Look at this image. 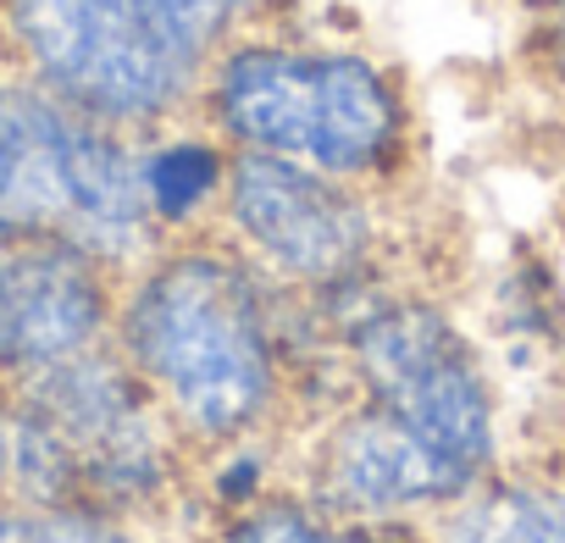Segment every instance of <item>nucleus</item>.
Wrapping results in <instances>:
<instances>
[{"label": "nucleus", "mask_w": 565, "mask_h": 543, "mask_svg": "<svg viewBox=\"0 0 565 543\" xmlns=\"http://www.w3.org/2000/svg\"><path fill=\"white\" fill-rule=\"evenodd\" d=\"M134 372L200 438H233L271 405L277 355L255 272L227 249L161 255L128 300Z\"/></svg>", "instance_id": "nucleus-1"}, {"label": "nucleus", "mask_w": 565, "mask_h": 543, "mask_svg": "<svg viewBox=\"0 0 565 543\" xmlns=\"http://www.w3.org/2000/svg\"><path fill=\"white\" fill-rule=\"evenodd\" d=\"M0 227L78 244L100 266L150 255L161 233L134 139L29 73L0 78Z\"/></svg>", "instance_id": "nucleus-2"}, {"label": "nucleus", "mask_w": 565, "mask_h": 543, "mask_svg": "<svg viewBox=\"0 0 565 543\" xmlns=\"http://www.w3.org/2000/svg\"><path fill=\"white\" fill-rule=\"evenodd\" d=\"M18 499L122 515L167 482V438L150 383L111 355H73L23 377L7 433Z\"/></svg>", "instance_id": "nucleus-3"}, {"label": "nucleus", "mask_w": 565, "mask_h": 543, "mask_svg": "<svg viewBox=\"0 0 565 543\" xmlns=\"http://www.w3.org/2000/svg\"><path fill=\"white\" fill-rule=\"evenodd\" d=\"M18 67L67 106L145 134L194 100V78L161 51L139 0H0Z\"/></svg>", "instance_id": "nucleus-4"}, {"label": "nucleus", "mask_w": 565, "mask_h": 543, "mask_svg": "<svg viewBox=\"0 0 565 543\" xmlns=\"http://www.w3.org/2000/svg\"><path fill=\"white\" fill-rule=\"evenodd\" d=\"M355 366L366 405L477 488L493 460V394L449 317L422 300L377 306L355 328Z\"/></svg>", "instance_id": "nucleus-5"}, {"label": "nucleus", "mask_w": 565, "mask_h": 543, "mask_svg": "<svg viewBox=\"0 0 565 543\" xmlns=\"http://www.w3.org/2000/svg\"><path fill=\"white\" fill-rule=\"evenodd\" d=\"M222 211L249 255L300 284L350 278L372 249V211L361 183H344L295 156L233 150Z\"/></svg>", "instance_id": "nucleus-6"}, {"label": "nucleus", "mask_w": 565, "mask_h": 543, "mask_svg": "<svg viewBox=\"0 0 565 543\" xmlns=\"http://www.w3.org/2000/svg\"><path fill=\"white\" fill-rule=\"evenodd\" d=\"M106 328V266L62 238L0 249V372L34 377L95 350Z\"/></svg>", "instance_id": "nucleus-7"}, {"label": "nucleus", "mask_w": 565, "mask_h": 543, "mask_svg": "<svg viewBox=\"0 0 565 543\" xmlns=\"http://www.w3.org/2000/svg\"><path fill=\"white\" fill-rule=\"evenodd\" d=\"M405 139H411V111L399 78L366 51L322 45V106L306 161L344 183H377L399 167Z\"/></svg>", "instance_id": "nucleus-8"}, {"label": "nucleus", "mask_w": 565, "mask_h": 543, "mask_svg": "<svg viewBox=\"0 0 565 543\" xmlns=\"http://www.w3.org/2000/svg\"><path fill=\"white\" fill-rule=\"evenodd\" d=\"M233 145L222 134H167L139 150V178L156 227H189L227 194Z\"/></svg>", "instance_id": "nucleus-9"}, {"label": "nucleus", "mask_w": 565, "mask_h": 543, "mask_svg": "<svg viewBox=\"0 0 565 543\" xmlns=\"http://www.w3.org/2000/svg\"><path fill=\"white\" fill-rule=\"evenodd\" d=\"M449 543H565V493L537 482H499L455 515Z\"/></svg>", "instance_id": "nucleus-10"}, {"label": "nucleus", "mask_w": 565, "mask_h": 543, "mask_svg": "<svg viewBox=\"0 0 565 543\" xmlns=\"http://www.w3.org/2000/svg\"><path fill=\"white\" fill-rule=\"evenodd\" d=\"M139 12L161 40V51L200 84L205 62L249 29L255 0H139Z\"/></svg>", "instance_id": "nucleus-11"}, {"label": "nucleus", "mask_w": 565, "mask_h": 543, "mask_svg": "<svg viewBox=\"0 0 565 543\" xmlns=\"http://www.w3.org/2000/svg\"><path fill=\"white\" fill-rule=\"evenodd\" d=\"M0 543H134L117 515L78 510V504H0Z\"/></svg>", "instance_id": "nucleus-12"}, {"label": "nucleus", "mask_w": 565, "mask_h": 543, "mask_svg": "<svg viewBox=\"0 0 565 543\" xmlns=\"http://www.w3.org/2000/svg\"><path fill=\"white\" fill-rule=\"evenodd\" d=\"M222 543H405V537L383 526L317 521L311 510H295V504H266V510H249Z\"/></svg>", "instance_id": "nucleus-13"}, {"label": "nucleus", "mask_w": 565, "mask_h": 543, "mask_svg": "<svg viewBox=\"0 0 565 543\" xmlns=\"http://www.w3.org/2000/svg\"><path fill=\"white\" fill-rule=\"evenodd\" d=\"M7 433H12V400H0V482H7Z\"/></svg>", "instance_id": "nucleus-14"}, {"label": "nucleus", "mask_w": 565, "mask_h": 543, "mask_svg": "<svg viewBox=\"0 0 565 543\" xmlns=\"http://www.w3.org/2000/svg\"><path fill=\"white\" fill-rule=\"evenodd\" d=\"M7 244H18V238H12V233H7V227H0V249H7Z\"/></svg>", "instance_id": "nucleus-15"}]
</instances>
